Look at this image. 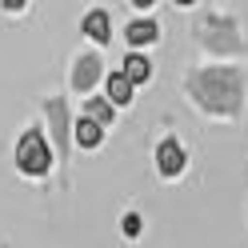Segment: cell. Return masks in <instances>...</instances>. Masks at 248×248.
<instances>
[{"label": "cell", "instance_id": "cell-6", "mask_svg": "<svg viewBox=\"0 0 248 248\" xmlns=\"http://www.w3.org/2000/svg\"><path fill=\"white\" fill-rule=\"evenodd\" d=\"M100 124H92L88 116H80V120H76V144H80V148H96L100 144Z\"/></svg>", "mask_w": 248, "mask_h": 248}, {"label": "cell", "instance_id": "cell-3", "mask_svg": "<svg viewBox=\"0 0 248 248\" xmlns=\"http://www.w3.org/2000/svg\"><path fill=\"white\" fill-rule=\"evenodd\" d=\"M104 92H108V104H132V84L124 80V72H112V76H108Z\"/></svg>", "mask_w": 248, "mask_h": 248}, {"label": "cell", "instance_id": "cell-2", "mask_svg": "<svg viewBox=\"0 0 248 248\" xmlns=\"http://www.w3.org/2000/svg\"><path fill=\"white\" fill-rule=\"evenodd\" d=\"M156 168H160L164 176H176L180 168H184V152H180L176 140H164V144L156 148Z\"/></svg>", "mask_w": 248, "mask_h": 248}, {"label": "cell", "instance_id": "cell-1", "mask_svg": "<svg viewBox=\"0 0 248 248\" xmlns=\"http://www.w3.org/2000/svg\"><path fill=\"white\" fill-rule=\"evenodd\" d=\"M48 144H44V136L40 132H24L20 136V144H16V164H20V172L28 176H44L48 172Z\"/></svg>", "mask_w": 248, "mask_h": 248}, {"label": "cell", "instance_id": "cell-7", "mask_svg": "<svg viewBox=\"0 0 248 248\" xmlns=\"http://www.w3.org/2000/svg\"><path fill=\"white\" fill-rule=\"evenodd\" d=\"M128 44H148V40H156V24L152 20H136V24H128Z\"/></svg>", "mask_w": 248, "mask_h": 248}, {"label": "cell", "instance_id": "cell-8", "mask_svg": "<svg viewBox=\"0 0 248 248\" xmlns=\"http://www.w3.org/2000/svg\"><path fill=\"white\" fill-rule=\"evenodd\" d=\"M84 116H88L92 124H108V120H112V104L100 100V96H92V100H88V108H84Z\"/></svg>", "mask_w": 248, "mask_h": 248}, {"label": "cell", "instance_id": "cell-5", "mask_svg": "<svg viewBox=\"0 0 248 248\" xmlns=\"http://www.w3.org/2000/svg\"><path fill=\"white\" fill-rule=\"evenodd\" d=\"M148 72H152V64L140 56V52H128V60H124V80L128 84H140V80H148Z\"/></svg>", "mask_w": 248, "mask_h": 248}, {"label": "cell", "instance_id": "cell-4", "mask_svg": "<svg viewBox=\"0 0 248 248\" xmlns=\"http://www.w3.org/2000/svg\"><path fill=\"white\" fill-rule=\"evenodd\" d=\"M84 36L88 40H108V12H100V8H92L88 16H84Z\"/></svg>", "mask_w": 248, "mask_h": 248}, {"label": "cell", "instance_id": "cell-9", "mask_svg": "<svg viewBox=\"0 0 248 248\" xmlns=\"http://www.w3.org/2000/svg\"><path fill=\"white\" fill-rule=\"evenodd\" d=\"M136 232H140V216L128 212V216H124V236H136Z\"/></svg>", "mask_w": 248, "mask_h": 248}]
</instances>
